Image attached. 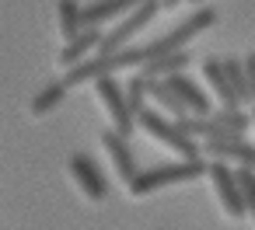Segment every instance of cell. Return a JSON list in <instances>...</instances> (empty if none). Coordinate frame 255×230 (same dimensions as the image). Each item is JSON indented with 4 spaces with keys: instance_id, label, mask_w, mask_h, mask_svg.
Returning <instances> with one entry per match:
<instances>
[{
    "instance_id": "cell-1",
    "label": "cell",
    "mask_w": 255,
    "mask_h": 230,
    "mask_svg": "<svg viewBox=\"0 0 255 230\" xmlns=\"http://www.w3.org/2000/svg\"><path fill=\"white\" fill-rule=\"evenodd\" d=\"M133 129H140L143 136H150L157 147L175 150V153H178V160H203L199 143H196V140H189L175 122H168V119H164L161 112H154L150 105H143V108H136V112H133Z\"/></svg>"
},
{
    "instance_id": "cell-2",
    "label": "cell",
    "mask_w": 255,
    "mask_h": 230,
    "mask_svg": "<svg viewBox=\"0 0 255 230\" xmlns=\"http://www.w3.org/2000/svg\"><path fill=\"white\" fill-rule=\"evenodd\" d=\"M206 171L203 160H175V164H157V167H147V171H136V178L129 181V195L133 199H143V195H154L168 185H182V181H192Z\"/></svg>"
},
{
    "instance_id": "cell-3",
    "label": "cell",
    "mask_w": 255,
    "mask_h": 230,
    "mask_svg": "<svg viewBox=\"0 0 255 230\" xmlns=\"http://www.w3.org/2000/svg\"><path fill=\"white\" fill-rule=\"evenodd\" d=\"M91 87H95V98H98V105H102V112L109 119V133L129 140L133 136V112L126 105L123 84L116 77H98V80H91Z\"/></svg>"
},
{
    "instance_id": "cell-4",
    "label": "cell",
    "mask_w": 255,
    "mask_h": 230,
    "mask_svg": "<svg viewBox=\"0 0 255 230\" xmlns=\"http://www.w3.org/2000/svg\"><path fill=\"white\" fill-rule=\"evenodd\" d=\"M189 140H224V136H245V129H248V115L238 108V112H210V115H203V119H182V122H175Z\"/></svg>"
},
{
    "instance_id": "cell-5",
    "label": "cell",
    "mask_w": 255,
    "mask_h": 230,
    "mask_svg": "<svg viewBox=\"0 0 255 230\" xmlns=\"http://www.w3.org/2000/svg\"><path fill=\"white\" fill-rule=\"evenodd\" d=\"M157 11H161V0H147V4H140L136 11H129L112 32H102V42H98V53L95 56H116V53H123L126 42L157 18Z\"/></svg>"
},
{
    "instance_id": "cell-6",
    "label": "cell",
    "mask_w": 255,
    "mask_h": 230,
    "mask_svg": "<svg viewBox=\"0 0 255 230\" xmlns=\"http://www.w3.org/2000/svg\"><path fill=\"white\" fill-rule=\"evenodd\" d=\"M67 178H70V185L77 188V195L84 202L98 206V202L109 199V178H105V171L91 157H84V153H70L67 157Z\"/></svg>"
},
{
    "instance_id": "cell-7",
    "label": "cell",
    "mask_w": 255,
    "mask_h": 230,
    "mask_svg": "<svg viewBox=\"0 0 255 230\" xmlns=\"http://www.w3.org/2000/svg\"><path fill=\"white\" fill-rule=\"evenodd\" d=\"M203 174H206V181H210V192H213L217 206L224 209V216H231V220H241L248 209H245V195H241V185H238V174H234V167L210 160Z\"/></svg>"
},
{
    "instance_id": "cell-8",
    "label": "cell",
    "mask_w": 255,
    "mask_h": 230,
    "mask_svg": "<svg viewBox=\"0 0 255 230\" xmlns=\"http://www.w3.org/2000/svg\"><path fill=\"white\" fill-rule=\"evenodd\" d=\"M199 153L213 157L217 164H234L238 171H255V143H248L245 136H224V140H203Z\"/></svg>"
},
{
    "instance_id": "cell-9",
    "label": "cell",
    "mask_w": 255,
    "mask_h": 230,
    "mask_svg": "<svg viewBox=\"0 0 255 230\" xmlns=\"http://www.w3.org/2000/svg\"><path fill=\"white\" fill-rule=\"evenodd\" d=\"M98 147H102V157H105V164H109V171H112V181H119L123 188H129V181L136 178V157H133V150H129V143L123 140V136H116V133H102L98 136Z\"/></svg>"
},
{
    "instance_id": "cell-10",
    "label": "cell",
    "mask_w": 255,
    "mask_h": 230,
    "mask_svg": "<svg viewBox=\"0 0 255 230\" xmlns=\"http://www.w3.org/2000/svg\"><path fill=\"white\" fill-rule=\"evenodd\" d=\"M164 87L182 101V108H185L192 119H203V115L213 112V108H210V98H206V91H203V84H196L192 77H185V74L164 77Z\"/></svg>"
},
{
    "instance_id": "cell-11",
    "label": "cell",
    "mask_w": 255,
    "mask_h": 230,
    "mask_svg": "<svg viewBox=\"0 0 255 230\" xmlns=\"http://www.w3.org/2000/svg\"><path fill=\"white\" fill-rule=\"evenodd\" d=\"M199 74H203V91H206V98H217L224 112H238V108H241L238 98L231 94V84H227V77H224L220 60H203Z\"/></svg>"
},
{
    "instance_id": "cell-12",
    "label": "cell",
    "mask_w": 255,
    "mask_h": 230,
    "mask_svg": "<svg viewBox=\"0 0 255 230\" xmlns=\"http://www.w3.org/2000/svg\"><path fill=\"white\" fill-rule=\"evenodd\" d=\"M140 4H147V0H95V4H84L81 7V28H98L119 14L136 11Z\"/></svg>"
},
{
    "instance_id": "cell-13",
    "label": "cell",
    "mask_w": 255,
    "mask_h": 230,
    "mask_svg": "<svg viewBox=\"0 0 255 230\" xmlns=\"http://www.w3.org/2000/svg\"><path fill=\"white\" fill-rule=\"evenodd\" d=\"M98 42H102V32L98 28H81V35L60 49V67H67V70L81 67L84 60H91L98 53Z\"/></svg>"
},
{
    "instance_id": "cell-14",
    "label": "cell",
    "mask_w": 255,
    "mask_h": 230,
    "mask_svg": "<svg viewBox=\"0 0 255 230\" xmlns=\"http://www.w3.org/2000/svg\"><path fill=\"white\" fill-rule=\"evenodd\" d=\"M81 35V4L77 0H56V39L67 46Z\"/></svg>"
},
{
    "instance_id": "cell-15",
    "label": "cell",
    "mask_w": 255,
    "mask_h": 230,
    "mask_svg": "<svg viewBox=\"0 0 255 230\" xmlns=\"http://www.w3.org/2000/svg\"><path fill=\"white\" fill-rule=\"evenodd\" d=\"M63 98H67V84H63V80H49V84L39 87L35 98L28 101V115H32V119H46Z\"/></svg>"
},
{
    "instance_id": "cell-16",
    "label": "cell",
    "mask_w": 255,
    "mask_h": 230,
    "mask_svg": "<svg viewBox=\"0 0 255 230\" xmlns=\"http://www.w3.org/2000/svg\"><path fill=\"white\" fill-rule=\"evenodd\" d=\"M189 67V56L185 53H171V56H161V60H150V63H143L136 74L143 77V80H164V77H175V74H182Z\"/></svg>"
},
{
    "instance_id": "cell-17",
    "label": "cell",
    "mask_w": 255,
    "mask_h": 230,
    "mask_svg": "<svg viewBox=\"0 0 255 230\" xmlns=\"http://www.w3.org/2000/svg\"><path fill=\"white\" fill-rule=\"evenodd\" d=\"M224 67V77L231 84V94L238 98V105H248V87H245V70H241V60H220Z\"/></svg>"
},
{
    "instance_id": "cell-18",
    "label": "cell",
    "mask_w": 255,
    "mask_h": 230,
    "mask_svg": "<svg viewBox=\"0 0 255 230\" xmlns=\"http://www.w3.org/2000/svg\"><path fill=\"white\" fill-rule=\"evenodd\" d=\"M147 84H150V80H143L140 74H133V77L123 84V94H126L129 112H136V108H143V105H147Z\"/></svg>"
},
{
    "instance_id": "cell-19",
    "label": "cell",
    "mask_w": 255,
    "mask_h": 230,
    "mask_svg": "<svg viewBox=\"0 0 255 230\" xmlns=\"http://www.w3.org/2000/svg\"><path fill=\"white\" fill-rule=\"evenodd\" d=\"M234 174H238V185H241V195H245V209L255 220V171H234Z\"/></svg>"
},
{
    "instance_id": "cell-20",
    "label": "cell",
    "mask_w": 255,
    "mask_h": 230,
    "mask_svg": "<svg viewBox=\"0 0 255 230\" xmlns=\"http://www.w3.org/2000/svg\"><path fill=\"white\" fill-rule=\"evenodd\" d=\"M241 70H245V87H248V105H255V53H248L241 60Z\"/></svg>"
},
{
    "instance_id": "cell-21",
    "label": "cell",
    "mask_w": 255,
    "mask_h": 230,
    "mask_svg": "<svg viewBox=\"0 0 255 230\" xmlns=\"http://www.w3.org/2000/svg\"><path fill=\"white\" fill-rule=\"evenodd\" d=\"M182 0H161V7H178Z\"/></svg>"
},
{
    "instance_id": "cell-22",
    "label": "cell",
    "mask_w": 255,
    "mask_h": 230,
    "mask_svg": "<svg viewBox=\"0 0 255 230\" xmlns=\"http://www.w3.org/2000/svg\"><path fill=\"white\" fill-rule=\"evenodd\" d=\"M248 126L255 129V105H252V112H248Z\"/></svg>"
},
{
    "instance_id": "cell-23",
    "label": "cell",
    "mask_w": 255,
    "mask_h": 230,
    "mask_svg": "<svg viewBox=\"0 0 255 230\" xmlns=\"http://www.w3.org/2000/svg\"><path fill=\"white\" fill-rule=\"evenodd\" d=\"M192 4H199V0H192Z\"/></svg>"
}]
</instances>
